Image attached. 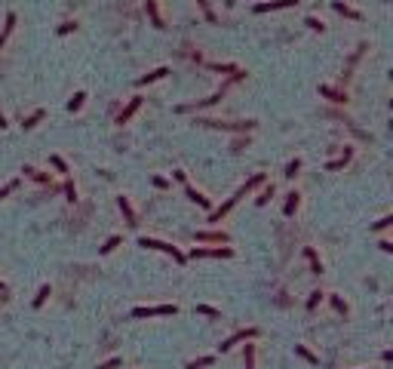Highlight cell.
<instances>
[{"mask_svg":"<svg viewBox=\"0 0 393 369\" xmlns=\"http://www.w3.org/2000/svg\"><path fill=\"white\" fill-rule=\"evenodd\" d=\"M138 246H145V249H160V252H166V256H172L178 264L188 262V256H184V252H178L172 243H163V240H154V237H138Z\"/></svg>","mask_w":393,"mask_h":369,"instance_id":"1","label":"cell"},{"mask_svg":"<svg viewBox=\"0 0 393 369\" xmlns=\"http://www.w3.org/2000/svg\"><path fill=\"white\" fill-rule=\"evenodd\" d=\"M203 126H215V130H230V132H246L255 130V120H243V123H224V120H196Z\"/></svg>","mask_w":393,"mask_h":369,"instance_id":"2","label":"cell"},{"mask_svg":"<svg viewBox=\"0 0 393 369\" xmlns=\"http://www.w3.org/2000/svg\"><path fill=\"white\" fill-rule=\"evenodd\" d=\"M234 249L230 246H221V249H203V246H194L191 249V259H230Z\"/></svg>","mask_w":393,"mask_h":369,"instance_id":"3","label":"cell"},{"mask_svg":"<svg viewBox=\"0 0 393 369\" xmlns=\"http://www.w3.org/2000/svg\"><path fill=\"white\" fill-rule=\"evenodd\" d=\"M175 305H160V308H135L132 317H172L175 314Z\"/></svg>","mask_w":393,"mask_h":369,"instance_id":"4","label":"cell"},{"mask_svg":"<svg viewBox=\"0 0 393 369\" xmlns=\"http://www.w3.org/2000/svg\"><path fill=\"white\" fill-rule=\"evenodd\" d=\"M243 194H249V191H246V188H240V191L234 194V197H227V200H224L221 206H218V210H212V215H209V222H221V215H227L230 210H234V203H237V200L243 197Z\"/></svg>","mask_w":393,"mask_h":369,"instance_id":"5","label":"cell"},{"mask_svg":"<svg viewBox=\"0 0 393 369\" xmlns=\"http://www.w3.org/2000/svg\"><path fill=\"white\" fill-rule=\"evenodd\" d=\"M286 6H298V0H264V3H255V13H270V9H286Z\"/></svg>","mask_w":393,"mask_h":369,"instance_id":"6","label":"cell"},{"mask_svg":"<svg viewBox=\"0 0 393 369\" xmlns=\"http://www.w3.org/2000/svg\"><path fill=\"white\" fill-rule=\"evenodd\" d=\"M252 336H255V329H240V332H234L230 339H224L221 344H218V351H230L237 342H246V339H252Z\"/></svg>","mask_w":393,"mask_h":369,"instance_id":"7","label":"cell"},{"mask_svg":"<svg viewBox=\"0 0 393 369\" xmlns=\"http://www.w3.org/2000/svg\"><path fill=\"white\" fill-rule=\"evenodd\" d=\"M138 108H142V96H132V99H129V105H126V108L117 114V123H120V126H123V123H129V117H132V114H135Z\"/></svg>","mask_w":393,"mask_h":369,"instance_id":"8","label":"cell"},{"mask_svg":"<svg viewBox=\"0 0 393 369\" xmlns=\"http://www.w3.org/2000/svg\"><path fill=\"white\" fill-rule=\"evenodd\" d=\"M196 240L200 243H227L224 231H196Z\"/></svg>","mask_w":393,"mask_h":369,"instance_id":"9","label":"cell"},{"mask_svg":"<svg viewBox=\"0 0 393 369\" xmlns=\"http://www.w3.org/2000/svg\"><path fill=\"white\" fill-rule=\"evenodd\" d=\"M184 194H188V200H194L196 206H203V210H212V203H209V197H206V194H200V191H196V188H191V184H188V188H184Z\"/></svg>","mask_w":393,"mask_h":369,"instance_id":"10","label":"cell"},{"mask_svg":"<svg viewBox=\"0 0 393 369\" xmlns=\"http://www.w3.org/2000/svg\"><path fill=\"white\" fill-rule=\"evenodd\" d=\"M145 9H147V16H151V25H154V28H166V25H163V19H160L157 0H145Z\"/></svg>","mask_w":393,"mask_h":369,"instance_id":"11","label":"cell"},{"mask_svg":"<svg viewBox=\"0 0 393 369\" xmlns=\"http://www.w3.org/2000/svg\"><path fill=\"white\" fill-rule=\"evenodd\" d=\"M117 206H120V212H123V218H126V225H135V210L129 206V200H126L123 194L117 197Z\"/></svg>","mask_w":393,"mask_h":369,"instance_id":"12","label":"cell"},{"mask_svg":"<svg viewBox=\"0 0 393 369\" xmlns=\"http://www.w3.org/2000/svg\"><path fill=\"white\" fill-rule=\"evenodd\" d=\"M319 96L338 102V105H344V102H347V92H338V89H332V86H319Z\"/></svg>","mask_w":393,"mask_h":369,"instance_id":"13","label":"cell"},{"mask_svg":"<svg viewBox=\"0 0 393 369\" xmlns=\"http://www.w3.org/2000/svg\"><path fill=\"white\" fill-rule=\"evenodd\" d=\"M332 6H335V9H338V13H341V16H347V19H356V22H360V19H363V13H356V9H353V6H347V3H344V0H335V3H332Z\"/></svg>","mask_w":393,"mask_h":369,"instance_id":"14","label":"cell"},{"mask_svg":"<svg viewBox=\"0 0 393 369\" xmlns=\"http://www.w3.org/2000/svg\"><path fill=\"white\" fill-rule=\"evenodd\" d=\"M169 74V68H157V71H151V74H145V77H138V86H147V83H154V80H160V77H166Z\"/></svg>","mask_w":393,"mask_h":369,"instance_id":"15","label":"cell"},{"mask_svg":"<svg viewBox=\"0 0 393 369\" xmlns=\"http://www.w3.org/2000/svg\"><path fill=\"white\" fill-rule=\"evenodd\" d=\"M49 295H52L49 283H43V286H40V292L34 295V308H43V305H46V298H49Z\"/></svg>","mask_w":393,"mask_h":369,"instance_id":"16","label":"cell"},{"mask_svg":"<svg viewBox=\"0 0 393 369\" xmlns=\"http://www.w3.org/2000/svg\"><path fill=\"white\" fill-rule=\"evenodd\" d=\"M22 172H25V179H34V182H43V184H49V176H46V172H37L34 166H25Z\"/></svg>","mask_w":393,"mask_h":369,"instance_id":"17","label":"cell"},{"mask_svg":"<svg viewBox=\"0 0 393 369\" xmlns=\"http://www.w3.org/2000/svg\"><path fill=\"white\" fill-rule=\"evenodd\" d=\"M13 28H16V16L9 13V16H6V25H3V31H0V46L6 43V37H9V34H13Z\"/></svg>","mask_w":393,"mask_h":369,"instance_id":"18","label":"cell"},{"mask_svg":"<svg viewBox=\"0 0 393 369\" xmlns=\"http://www.w3.org/2000/svg\"><path fill=\"white\" fill-rule=\"evenodd\" d=\"M304 256H307V262H310V268H314V274H322V262L317 259V252L307 246V249H304Z\"/></svg>","mask_w":393,"mask_h":369,"instance_id":"19","label":"cell"},{"mask_svg":"<svg viewBox=\"0 0 393 369\" xmlns=\"http://www.w3.org/2000/svg\"><path fill=\"white\" fill-rule=\"evenodd\" d=\"M347 160H350V148H344V157H341V160H329L326 169H329V172H335V169H341L344 163H347Z\"/></svg>","mask_w":393,"mask_h":369,"instance_id":"20","label":"cell"},{"mask_svg":"<svg viewBox=\"0 0 393 369\" xmlns=\"http://www.w3.org/2000/svg\"><path fill=\"white\" fill-rule=\"evenodd\" d=\"M215 363V357H200V360H191L184 369H206V366H212Z\"/></svg>","mask_w":393,"mask_h":369,"instance_id":"21","label":"cell"},{"mask_svg":"<svg viewBox=\"0 0 393 369\" xmlns=\"http://www.w3.org/2000/svg\"><path fill=\"white\" fill-rule=\"evenodd\" d=\"M298 197H301V194H298V191H292V194H289V200H286V215H292L295 210H298Z\"/></svg>","mask_w":393,"mask_h":369,"instance_id":"22","label":"cell"},{"mask_svg":"<svg viewBox=\"0 0 393 369\" xmlns=\"http://www.w3.org/2000/svg\"><path fill=\"white\" fill-rule=\"evenodd\" d=\"M295 354H298V357H304V360H307L310 366H317V363H319V360H317V357H314V354H310V351L304 348V344H295Z\"/></svg>","mask_w":393,"mask_h":369,"instance_id":"23","label":"cell"},{"mask_svg":"<svg viewBox=\"0 0 393 369\" xmlns=\"http://www.w3.org/2000/svg\"><path fill=\"white\" fill-rule=\"evenodd\" d=\"M120 240H123L120 234H114V237H108V243H105V246H101V256H108V252H114V249H117V246H120Z\"/></svg>","mask_w":393,"mask_h":369,"instance_id":"24","label":"cell"},{"mask_svg":"<svg viewBox=\"0 0 393 369\" xmlns=\"http://www.w3.org/2000/svg\"><path fill=\"white\" fill-rule=\"evenodd\" d=\"M270 197H273V184H268V188H264V191L258 194L255 203H258V206H268V203H270Z\"/></svg>","mask_w":393,"mask_h":369,"instance_id":"25","label":"cell"},{"mask_svg":"<svg viewBox=\"0 0 393 369\" xmlns=\"http://www.w3.org/2000/svg\"><path fill=\"white\" fill-rule=\"evenodd\" d=\"M40 120H43V111H34L31 117H25V123H22V126H25V130H34V126H37Z\"/></svg>","mask_w":393,"mask_h":369,"instance_id":"26","label":"cell"},{"mask_svg":"<svg viewBox=\"0 0 393 369\" xmlns=\"http://www.w3.org/2000/svg\"><path fill=\"white\" fill-rule=\"evenodd\" d=\"M298 169H301V160H289V166H286V179H295L298 176Z\"/></svg>","mask_w":393,"mask_h":369,"instance_id":"27","label":"cell"},{"mask_svg":"<svg viewBox=\"0 0 393 369\" xmlns=\"http://www.w3.org/2000/svg\"><path fill=\"white\" fill-rule=\"evenodd\" d=\"M83 99H86V92H74V99L68 102V108H71V111H80V108H83Z\"/></svg>","mask_w":393,"mask_h":369,"instance_id":"28","label":"cell"},{"mask_svg":"<svg viewBox=\"0 0 393 369\" xmlns=\"http://www.w3.org/2000/svg\"><path fill=\"white\" fill-rule=\"evenodd\" d=\"M196 6L203 9V16L209 19V22H218V19H215V13H212V6H209V0H196Z\"/></svg>","mask_w":393,"mask_h":369,"instance_id":"29","label":"cell"},{"mask_svg":"<svg viewBox=\"0 0 393 369\" xmlns=\"http://www.w3.org/2000/svg\"><path fill=\"white\" fill-rule=\"evenodd\" d=\"M246 369H255V344H246Z\"/></svg>","mask_w":393,"mask_h":369,"instance_id":"30","label":"cell"},{"mask_svg":"<svg viewBox=\"0 0 393 369\" xmlns=\"http://www.w3.org/2000/svg\"><path fill=\"white\" fill-rule=\"evenodd\" d=\"M304 25H307L310 31H322V28H326V25H322V19H317V16H307Z\"/></svg>","mask_w":393,"mask_h":369,"instance_id":"31","label":"cell"},{"mask_svg":"<svg viewBox=\"0 0 393 369\" xmlns=\"http://www.w3.org/2000/svg\"><path fill=\"white\" fill-rule=\"evenodd\" d=\"M196 314H206V317H221V311H215L209 305H196Z\"/></svg>","mask_w":393,"mask_h":369,"instance_id":"32","label":"cell"},{"mask_svg":"<svg viewBox=\"0 0 393 369\" xmlns=\"http://www.w3.org/2000/svg\"><path fill=\"white\" fill-rule=\"evenodd\" d=\"M332 308H335V311H338V314H341V317H347V305H344V302H341V298H338V295H332Z\"/></svg>","mask_w":393,"mask_h":369,"instance_id":"33","label":"cell"},{"mask_svg":"<svg viewBox=\"0 0 393 369\" xmlns=\"http://www.w3.org/2000/svg\"><path fill=\"white\" fill-rule=\"evenodd\" d=\"M393 225V215H384V218H378V222L372 225V231H384V228H390Z\"/></svg>","mask_w":393,"mask_h":369,"instance_id":"34","label":"cell"},{"mask_svg":"<svg viewBox=\"0 0 393 369\" xmlns=\"http://www.w3.org/2000/svg\"><path fill=\"white\" fill-rule=\"evenodd\" d=\"M65 194H68V200H71V203L77 200V188H74V182H71V179L65 182Z\"/></svg>","mask_w":393,"mask_h":369,"instance_id":"35","label":"cell"},{"mask_svg":"<svg viewBox=\"0 0 393 369\" xmlns=\"http://www.w3.org/2000/svg\"><path fill=\"white\" fill-rule=\"evenodd\" d=\"M319 302H322V292L317 290V292H310V298H307V308H310V311H314V308H317Z\"/></svg>","mask_w":393,"mask_h":369,"instance_id":"36","label":"cell"},{"mask_svg":"<svg viewBox=\"0 0 393 369\" xmlns=\"http://www.w3.org/2000/svg\"><path fill=\"white\" fill-rule=\"evenodd\" d=\"M49 163H52L55 169H59V172H68V166H65V160H62L59 154H52V157H49Z\"/></svg>","mask_w":393,"mask_h":369,"instance_id":"37","label":"cell"},{"mask_svg":"<svg viewBox=\"0 0 393 369\" xmlns=\"http://www.w3.org/2000/svg\"><path fill=\"white\" fill-rule=\"evenodd\" d=\"M123 360H120V357H111V360H105V363H98V369H117Z\"/></svg>","mask_w":393,"mask_h":369,"instance_id":"38","label":"cell"},{"mask_svg":"<svg viewBox=\"0 0 393 369\" xmlns=\"http://www.w3.org/2000/svg\"><path fill=\"white\" fill-rule=\"evenodd\" d=\"M77 28V22H62V25H59V34H71Z\"/></svg>","mask_w":393,"mask_h":369,"instance_id":"39","label":"cell"},{"mask_svg":"<svg viewBox=\"0 0 393 369\" xmlns=\"http://www.w3.org/2000/svg\"><path fill=\"white\" fill-rule=\"evenodd\" d=\"M16 188H19V182H9V184H3V188H0V200H3L9 191H16Z\"/></svg>","mask_w":393,"mask_h":369,"instance_id":"40","label":"cell"},{"mask_svg":"<svg viewBox=\"0 0 393 369\" xmlns=\"http://www.w3.org/2000/svg\"><path fill=\"white\" fill-rule=\"evenodd\" d=\"M154 184H157V188H169V182L163 176H154Z\"/></svg>","mask_w":393,"mask_h":369,"instance_id":"41","label":"cell"},{"mask_svg":"<svg viewBox=\"0 0 393 369\" xmlns=\"http://www.w3.org/2000/svg\"><path fill=\"white\" fill-rule=\"evenodd\" d=\"M381 249H384V252H393V243H390V240H381V243H378Z\"/></svg>","mask_w":393,"mask_h":369,"instance_id":"42","label":"cell"},{"mask_svg":"<svg viewBox=\"0 0 393 369\" xmlns=\"http://www.w3.org/2000/svg\"><path fill=\"white\" fill-rule=\"evenodd\" d=\"M237 3V0H224V6H234Z\"/></svg>","mask_w":393,"mask_h":369,"instance_id":"43","label":"cell"},{"mask_svg":"<svg viewBox=\"0 0 393 369\" xmlns=\"http://www.w3.org/2000/svg\"><path fill=\"white\" fill-rule=\"evenodd\" d=\"M0 290H6V286H3V283H0Z\"/></svg>","mask_w":393,"mask_h":369,"instance_id":"44","label":"cell"}]
</instances>
